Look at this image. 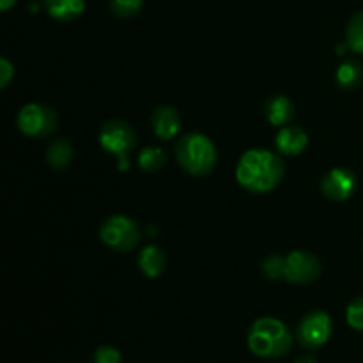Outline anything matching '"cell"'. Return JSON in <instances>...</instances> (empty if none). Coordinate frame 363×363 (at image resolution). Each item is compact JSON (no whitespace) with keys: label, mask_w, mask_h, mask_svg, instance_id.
I'll return each instance as SVG.
<instances>
[{"label":"cell","mask_w":363,"mask_h":363,"mask_svg":"<svg viewBox=\"0 0 363 363\" xmlns=\"http://www.w3.org/2000/svg\"><path fill=\"white\" fill-rule=\"evenodd\" d=\"M0 73H2V78H0V87H7L11 82V78H13L14 74V69L13 66H11V62L7 59H0Z\"/></svg>","instance_id":"obj_23"},{"label":"cell","mask_w":363,"mask_h":363,"mask_svg":"<svg viewBox=\"0 0 363 363\" xmlns=\"http://www.w3.org/2000/svg\"><path fill=\"white\" fill-rule=\"evenodd\" d=\"M346 319L351 328L363 332V298H357L350 303L346 312Z\"/></svg>","instance_id":"obj_21"},{"label":"cell","mask_w":363,"mask_h":363,"mask_svg":"<svg viewBox=\"0 0 363 363\" xmlns=\"http://www.w3.org/2000/svg\"><path fill=\"white\" fill-rule=\"evenodd\" d=\"M176 158L191 176H206L216 165V147L206 135L188 133L177 142Z\"/></svg>","instance_id":"obj_3"},{"label":"cell","mask_w":363,"mask_h":363,"mask_svg":"<svg viewBox=\"0 0 363 363\" xmlns=\"http://www.w3.org/2000/svg\"><path fill=\"white\" fill-rule=\"evenodd\" d=\"M357 188V177L347 169H333L323 177L321 190L332 201H346Z\"/></svg>","instance_id":"obj_9"},{"label":"cell","mask_w":363,"mask_h":363,"mask_svg":"<svg viewBox=\"0 0 363 363\" xmlns=\"http://www.w3.org/2000/svg\"><path fill=\"white\" fill-rule=\"evenodd\" d=\"M14 4H16V0H0V9L6 13V11H9Z\"/></svg>","instance_id":"obj_24"},{"label":"cell","mask_w":363,"mask_h":363,"mask_svg":"<svg viewBox=\"0 0 363 363\" xmlns=\"http://www.w3.org/2000/svg\"><path fill=\"white\" fill-rule=\"evenodd\" d=\"M363 69L357 60H346L337 69V84L342 89H354L362 84Z\"/></svg>","instance_id":"obj_16"},{"label":"cell","mask_w":363,"mask_h":363,"mask_svg":"<svg viewBox=\"0 0 363 363\" xmlns=\"http://www.w3.org/2000/svg\"><path fill=\"white\" fill-rule=\"evenodd\" d=\"M121 353L112 346H101L92 354V363H121Z\"/></svg>","instance_id":"obj_22"},{"label":"cell","mask_w":363,"mask_h":363,"mask_svg":"<svg viewBox=\"0 0 363 363\" xmlns=\"http://www.w3.org/2000/svg\"><path fill=\"white\" fill-rule=\"evenodd\" d=\"M167 264V255L156 245H147L145 248H142L140 255H138V266L144 272L145 277L149 279H156L163 273Z\"/></svg>","instance_id":"obj_13"},{"label":"cell","mask_w":363,"mask_h":363,"mask_svg":"<svg viewBox=\"0 0 363 363\" xmlns=\"http://www.w3.org/2000/svg\"><path fill=\"white\" fill-rule=\"evenodd\" d=\"M99 144L106 152L117 156V160H126L137 145V135L130 124L113 119L103 124L99 131Z\"/></svg>","instance_id":"obj_6"},{"label":"cell","mask_w":363,"mask_h":363,"mask_svg":"<svg viewBox=\"0 0 363 363\" xmlns=\"http://www.w3.org/2000/svg\"><path fill=\"white\" fill-rule=\"evenodd\" d=\"M152 130L158 135L162 140H170V138L177 137L181 130V117L176 108L172 106H160L155 113H152Z\"/></svg>","instance_id":"obj_10"},{"label":"cell","mask_w":363,"mask_h":363,"mask_svg":"<svg viewBox=\"0 0 363 363\" xmlns=\"http://www.w3.org/2000/svg\"><path fill=\"white\" fill-rule=\"evenodd\" d=\"M346 46L353 52L363 53V11L350 20L346 28Z\"/></svg>","instance_id":"obj_18"},{"label":"cell","mask_w":363,"mask_h":363,"mask_svg":"<svg viewBox=\"0 0 363 363\" xmlns=\"http://www.w3.org/2000/svg\"><path fill=\"white\" fill-rule=\"evenodd\" d=\"M294 363H318V362H315V358H312V357H301V358H298Z\"/></svg>","instance_id":"obj_25"},{"label":"cell","mask_w":363,"mask_h":363,"mask_svg":"<svg viewBox=\"0 0 363 363\" xmlns=\"http://www.w3.org/2000/svg\"><path fill=\"white\" fill-rule=\"evenodd\" d=\"M71 160H73V147L66 138H57L46 151V162L55 170L67 169Z\"/></svg>","instance_id":"obj_15"},{"label":"cell","mask_w":363,"mask_h":363,"mask_svg":"<svg viewBox=\"0 0 363 363\" xmlns=\"http://www.w3.org/2000/svg\"><path fill=\"white\" fill-rule=\"evenodd\" d=\"M296 335L303 347H308V350L321 347L323 344L328 342L330 335H332V319H330V315L326 312H308V314H305L301 318L296 330Z\"/></svg>","instance_id":"obj_7"},{"label":"cell","mask_w":363,"mask_h":363,"mask_svg":"<svg viewBox=\"0 0 363 363\" xmlns=\"http://www.w3.org/2000/svg\"><path fill=\"white\" fill-rule=\"evenodd\" d=\"M18 128L27 137L43 138L50 137L57 130L59 117L50 106L39 103H28L18 113Z\"/></svg>","instance_id":"obj_5"},{"label":"cell","mask_w":363,"mask_h":363,"mask_svg":"<svg viewBox=\"0 0 363 363\" xmlns=\"http://www.w3.org/2000/svg\"><path fill=\"white\" fill-rule=\"evenodd\" d=\"M167 162L165 151L162 147H144L138 155V165L145 172H156Z\"/></svg>","instance_id":"obj_17"},{"label":"cell","mask_w":363,"mask_h":363,"mask_svg":"<svg viewBox=\"0 0 363 363\" xmlns=\"http://www.w3.org/2000/svg\"><path fill=\"white\" fill-rule=\"evenodd\" d=\"M248 347L259 358H280L293 347V337L280 319L261 318L248 332Z\"/></svg>","instance_id":"obj_2"},{"label":"cell","mask_w":363,"mask_h":363,"mask_svg":"<svg viewBox=\"0 0 363 363\" xmlns=\"http://www.w3.org/2000/svg\"><path fill=\"white\" fill-rule=\"evenodd\" d=\"M286 167L282 158L268 149H250L236 167V179L252 194H268L284 179Z\"/></svg>","instance_id":"obj_1"},{"label":"cell","mask_w":363,"mask_h":363,"mask_svg":"<svg viewBox=\"0 0 363 363\" xmlns=\"http://www.w3.org/2000/svg\"><path fill=\"white\" fill-rule=\"evenodd\" d=\"M144 0H110V11L119 18H131L138 14Z\"/></svg>","instance_id":"obj_19"},{"label":"cell","mask_w":363,"mask_h":363,"mask_svg":"<svg viewBox=\"0 0 363 363\" xmlns=\"http://www.w3.org/2000/svg\"><path fill=\"white\" fill-rule=\"evenodd\" d=\"M266 117L275 126H284L294 117V105L286 96H275L266 101Z\"/></svg>","instance_id":"obj_14"},{"label":"cell","mask_w":363,"mask_h":363,"mask_svg":"<svg viewBox=\"0 0 363 363\" xmlns=\"http://www.w3.org/2000/svg\"><path fill=\"white\" fill-rule=\"evenodd\" d=\"M43 6L53 20L73 21L85 11V0H43Z\"/></svg>","instance_id":"obj_12"},{"label":"cell","mask_w":363,"mask_h":363,"mask_svg":"<svg viewBox=\"0 0 363 363\" xmlns=\"http://www.w3.org/2000/svg\"><path fill=\"white\" fill-rule=\"evenodd\" d=\"M284 264H286V257L280 255H272L262 264V272H264L266 279L269 280H280L284 277Z\"/></svg>","instance_id":"obj_20"},{"label":"cell","mask_w":363,"mask_h":363,"mask_svg":"<svg viewBox=\"0 0 363 363\" xmlns=\"http://www.w3.org/2000/svg\"><path fill=\"white\" fill-rule=\"evenodd\" d=\"M321 275V262L314 254L305 250H294L286 257L284 279L291 284H312Z\"/></svg>","instance_id":"obj_8"},{"label":"cell","mask_w":363,"mask_h":363,"mask_svg":"<svg viewBox=\"0 0 363 363\" xmlns=\"http://www.w3.org/2000/svg\"><path fill=\"white\" fill-rule=\"evenodd\" d=\"M99 238L106 247L117 252H130L140 241V229L131 218L124 215H113L99 229Z\"/></svg>","instance_id":"obj_4"},{"label":"cell","mask_w":363,"mask_h":363,"mask_svg":"<svg viewBox=\"0 0 363 363\" xmlns=\"http://www.w3.org/2000/svg\"><path fill=\"white\" fill-rule=\"evenodd\" d=\"M307 144L308 137L300 126H284L277 135V147L286 156L301 155Z\"/></svg>","instance_id":"obj_11"}]
</instances>
